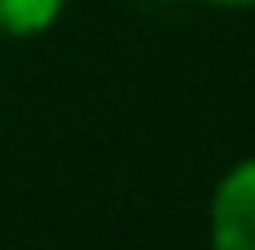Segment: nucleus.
I'll list each match as a JSON object with an SVG mask.
<instances>
[{"instance_id": "obj_1", "label": "nucleus", "mask_w": 255, "mask_h": 250, "mask_svg": "<svg viewBox=\"0 0 255 250\" xmlns=\"http://www.w3.org/2000/svg\"><path fill=\"white\" fill-rule=\"evenodd\" d=\"M211 246L255 250V161L233 166L211 201Z\"/></svg>"}, {"instance_id": "obj_2", "label": "nucleus", "mask_w": 255, "mask_h": 250, "mask_svg": "<svg viewBox=\"0 0 255 250\" xmlns=\"http://www.w3.org/2000/svg\"><path fill=\"white\" fill-rule=\"evenodd\" d=\"M67 0H0V31L4 36H40L58 22Z\"/></svg>"}, {"instance_id": "obj_3", "label": "nucleus", "mask_w": 255, "mask_h": 250, "mask_svg": "<svg viewBox=\"0 0 255 250\" xmlns=\"http://www.w3.org/2000/svg\"><path fill=\"white\" fill-rule=\"evenodd\" d=\"M211 4H220V9H251L255 0H211Z\"/></svg>"}]
</instances>
